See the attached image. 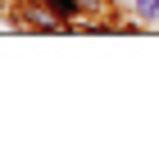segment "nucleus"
<instances>
[{"instance_id":"obj_1","label":"nucleus","mask_w":159,"mask_h":159,"mask_svg":"<svg viewBox=\"0 0 159 159\" xmlns=\"http://www.w3.org/2000/svg\"><path fill=\"white\" fill-rule=\"evenodd\" d=\"M14 23L18 27H37V32H68V23L50 9L46 0H23V5H14Z\"/></svg>"},{"instance_id":"obj_2","label":"nucleus","mask_w":159,"mask_h":159,"mask_svg":"<svg viewBox=\"0 0 159 159\" xmlns=\"http://www.w3.org/2000/svg\"><path fill=\"white\" fill-rule=\"evenodd\" d=\"M46 5H50L55 14H59V18H64L68 27H73V18H82V5H77V0H46Z\"/></svg>"},{"instance_id":"obj_3","label":"nucleus","mask_w":159,"mask_h":159,"mask_svg":"<svg viewBox=\"0 0 159 159\" xmlns=\"http://www.w3.org/2000/svg\"><path fill=\"white\" fill-rule=\"evenodd\" d=\"M132 14L141 23H159V0H132Z\"/></svg>"}]
</instances>
